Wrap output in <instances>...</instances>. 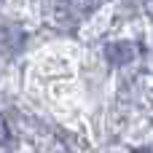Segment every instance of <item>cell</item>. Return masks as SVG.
I'll list each match as a JSON object with an SVG mask.
<instances>
[{"label": "cell", "mask_w": 153, "mask_h": 153, "mask_svg": "<svg viewBox=\"0 0 153 153\" xmlns=\"http://www.w3.org/2000/svg\"><path fill=\"white\" fill-rule=\"evenodd\" d=\"M8 137H11V134H8V124H5V121H3V116H0V145H5V143H8Z\"/></svg>", "instance_id": "cell-1"}]
</instances>
